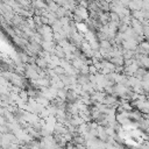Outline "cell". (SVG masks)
<instances>
[{"mask_svg": "<svg viewBox=\"0 0 149 149\" xmlns=\"http://www.w3.org/2000/svg\"><path fill=\"white\" fill-rule=\"evenodd\" d=\"M73 14L78 15L83 21L86 20V19H88V16H90V13H88L87 8H86V7H83V6H79V5H77V6L74 7Z\"/></svg>", "mask_w": 149, "mask_h": 149, "instance_id": "1", "label": "cell"}, {"mask_svg": "<svg viewBox=\"0 0 149 149\" xmlns=\"http://www.w3.org/2000/svg\"><path fill=\"white\" fill-rule=\"evenodd\" d=\"M0 2H1V0H0Z\"/></svg>", "mask_w": 149, "mask_h": 149, "instance_id": "3", "label": "cell"}, {"mask_svg": "<svg viewBox=\"0 0 149 149\" xmlns=\"http://www.w3.org/2000/svg\"><path fill=\"white\" fill-rule=\"evenodd\" d=\"M109 21H113V22L119 23V22H120V16H119L116 13L111 12V13H109Z\"/></svg>", "mask_w": 149, "mask_h": 149, "instance_id": "2", "label": "cell"}]
</instances>
